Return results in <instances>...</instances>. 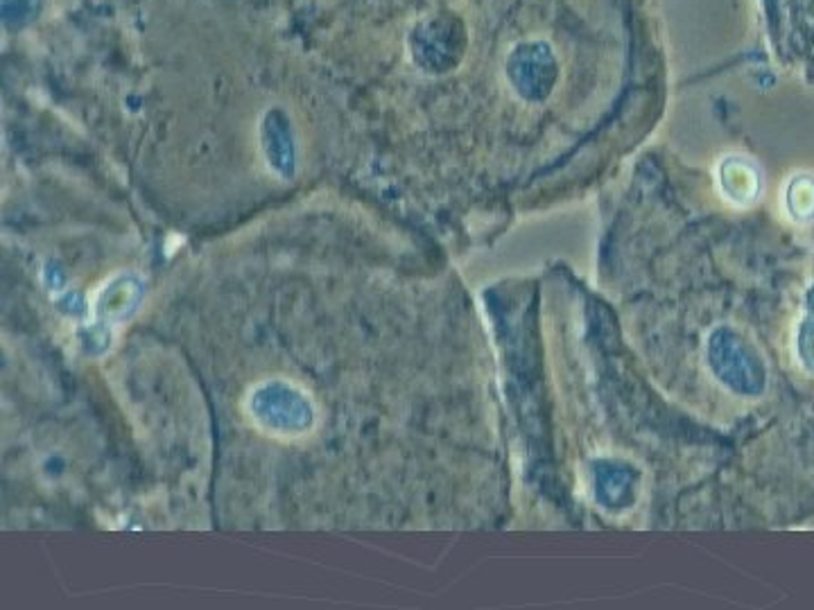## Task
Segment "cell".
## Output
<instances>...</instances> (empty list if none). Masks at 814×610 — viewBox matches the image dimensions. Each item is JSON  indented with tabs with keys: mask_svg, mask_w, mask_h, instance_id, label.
<instances>
[{
	"mask_svg": "<svg viewBox=\"0 0 814 610\" xmlns=\"http://www.w3.org/2000/svg\"><path fill=\"white\" fill-rule=\"evenodd\" d=\"M807 305H810V311H814V285L807 290Z\"/></svg>",
	"mask_w": 814,
	"mask_h": 610,
	"instance_id": "obj_5",
	"label": "cell"
},
{
	"mask_svg": "<svg viewBox=\"0 0 814 610\" xmlns=\"http://www.w3.org/2000/svg\"><path fill=\"white\" fill-rule=\"evenodd\" d=\"M785 207L796 222L814 220V177L799 175L790 181L785 190Z\"/></svg>",
	"mask_w": 814,
	"mask_h": 610,
	"instance_id": "obj_3",
	"label": "cell"
},
{
	"mask_svg": "<svg viewBox=\"0 0 814 610\" xmlns=\"http://www.w3.org/2000/svg\"><path fill=\"white\" fill-rule=\"evenodd\" d=\"M796 350H799V360L801 365L814 374V319H805L799 328V341H796Z\"/></svg>",
	"mask_w": 814,
	"mask_h": 610,
	"instance_id": "obj_4",
	"label": "cell"
},
{
	"mask_svg": "<svg viewBox=\"0 0 814 610\" xmlns=\"http://www.w3.org/2000/svg\"><path fill=\"white\" fill-rule=\"evenodd\" d=\"M708 365L722 385L740 396L765 389V367L755 350L731 328H720L708 339Z\"/></svg>",
	"mask_w": 814,
	"mask_h": 610,
	"instance_id": "obj_1",
	"label": "cell"
},
{
	"mask_svg": "<svg viewBox=\"0 0 814 610\" xmlns=\"http://www.w3.org/2000/svg\"><path fill=\"white\" fill-rule=\"evenodd\" d=\"M720 186L733 203H751L760 192V172L751 161L729 157L720 166Z\"/></svg>",
	"mask_w": 814,
	"mask_h": 610,
	"instance_id": "obj_2",
	"label": "cell"
}]
</instances>
